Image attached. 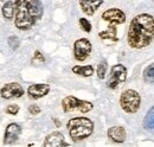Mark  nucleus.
<instances>
[{"label": "nucleus", "mask_w": 154, "mask_h": 147, "mask_svg": "<svg viewBox=\"0 0 154 147\" xmlns=\"http://www.w3.org/2000/svg\"><path fill=\"white\" fill-rule=\"evenodd\" d=\"M154 39V18L148 13H141L132 19L127 42L133 49H143L151 45Z\"/></svg>", "instance_id": "nucleus-1"}, {"label": "nucleus", "mask_w": 154, "mask_h": 147, "mask_svg": "<svg viewBox=\"0 0 154 147\" xmlns=\"http://www.w3.org/2000/svg\"><path fill=\"white\" fill-rule=\"evenodd\" d=\"M43 16V5L38 0H19L16 13V27L30 30Z\"/></svg>", "instance_id": "nucleus-2"}, {"label": "nucleus", "mask_w": 154, "mask_h": 147, "mask_svg": "<svg viewBox=\"0 0 154 147\" xmlns=\"http://www.w3.org/2000/svg\"><path fill=\"white\" fill-rule=\"evenodd\" d=\"M66 128L69 130L70 138L74 141H81L91 135L94 130V124L87 117H74L69 120Z\"/></svg>", "instance_id": "nucleus-3"}, {"label": "nucleus", "mask_w": 154, "mask_h": 147, "mask_svg": "<svg viewBox=\"0 0 154 147\" xmlns=\"http://www.w3.org/2000/svg\"><path fill=\"white\" fill-rule=\"evenodd\" d=\"M64 113H88L94 108V105L88 101L78 100L75 96H66L62 101Z\"/></svg>", "instance_id": "nucleus-4"}, {"label": "nucleus", "mask_w": 154, "mask_h": 147, "mask_svg": "<svg viewBox=\"0 0 154 147\" xmlns=\"http://www.w3.org/2000/svg\"><path fill=\"white\" fill-rule=\"evenodd\" d=\"M140 103H141V97H140L139 92L133 89H127L121 94L120 106L126 113H128V114L136 113L140 108Z\"/></svg>", "instance_id": "nucleus-5"}, {"label": "nucleus", "mask_w": 154, "mask_h": 147, "mask_svg": "<svg viewBox=\"0 0 154 147\" xmlns=\"http://www.w3.org/2000/svg\"><path fill=\"white\" fill-rule=\"evenodd\" d=\"M127 78V69L122 64H116L112 68L110 75L107 81V87L110 89H116L121 83H123Z\"/></svg>", "instance_id": "nucleus-6"}, {"label": "nucleus", "mask_w": 154, "mask_h": 147, "mask_svg": "<svg viewBox=\"0 0 154 147\" xmlns=\"http://www.w3.org/2000/svg\"><path fill=\"white\" fill-rule=\"evenodd\" d=\"M91 54V43L87 38L77 39L74 44V56L78 62L85 61Z\"/></svg>", "instance_id": "nucleus-7"}, {"label": "nucleus", "mask_w": 154, "mask_h": 147, "mask_svg": "<svg viewBox=\"0 0 154 147\" xmlns=\"http://www.w3.org/2000/svg\"><path fill=\"white\" fill-rule=\"evenodd\" d=\"M0 95L5 100H11V99H19L24 95V89L17 82L7 83L0 89Z\"/></svg>", "instance_id": "nucleus-8"}, {"label": "nucleus", "mask_w": 154, "mask_h": 147, "mask_svg": "<svg viewBox=\"0 0 154 147\" xmlns=\"http://www.w3.org/2000/svg\"><path fill=\"white\" fill-rule=\"evenodd\" d=\"M102 19L104 21H108L110 25L116 26L126 21V14L119 8H109L102 13Z\"/></svg>", "instance_id": "nucleus-9"}, {"label": "nucleus", "mask_w": 154, "mask_h": 147, "mask_svg": "<svg viewBox=\"0 0 154 147\" xmlns=\"http://www.w3.org/2000/svg\"><path fill=\"white\" fill-rule=\"evenodd\" d=\"M69 144L65 141L64 135L60 132H52L50 133L45 140H44V147H68Z\"/></svg>", "instance_id": "nucleus-10"}, {"label": "nucleus", "mask_w": 154, "mask_h": 147, "mask_svg": "<svg viewBox=\"0 0 154 147\" xmlns=\"http://www.w3.org/2000/svg\"><path fill=\"white\" fill-rule=\"evenodd\" d=\"M21 127L18 124H10L6 130H5V136H4V144L5 145H11L14 144L20 136Z\"/></svg>", "instance_id": "nucleus-11"}, {"label": "nucleus", "mask_w": 154, "mask_h": 147, "mask_svg": "<svg viewBox=\"0 0 154 147\" xmlns=\"http://www.w3.org/2000/svg\"><path fill=\"white\" fill-rule=\"evenodd\" d=\"M49 92H50V86L44 83L32 84L27 89V94L32 100H38L40 97H44L46 94H49Z\"/></svg>", "instance_id": "nucleus-12"}, {"label": "nucleus", "mask_w": 154, "mask_h": 147, "mask_svg": "<svg viewBox=\"0 0 154 147\" xmlns=\"http://www.w3.org/2000/svg\"><path fill=\"white\" fill-rule=\"evenodd\" d=\"M126 136H127V133H126V129L121 126H114V127H110L108 129V138L114 141L116 144H122L125 142L126 140Z\"/></svg>", "instance_id": "nucleus-13"}, {"label": "nucleus", "mask_w": 154, "mask_h": 147, "mask_svg": "<svg viewBox=\"0 0 154 147\" xmlns=\"http://www.w3.org/2000/svg\"><path fill=\"white\" fill-rule=\"evenodd\" d=\"M102 4H103L102 0H82V1H79L82 11L88 16H93Z\"/></svg>", "instance_id": "nucleus-14"}, {"label": "nucleus", "mask_w": 154, "mask_h": 147, "mask_svg": "<svg viewBox=\"0 0 154 147\" xmlns=\"http://www.w3.org/2000/svg\"><path fill=\"white\" fill-rule=\"evenodd\" d=\"M18 4H19V0H10V1H6L2 6V16L6 19H12L14 13H17V8H18Z\"/></svg>", "instance_id": "nucleus-15"}, {"label": "nucleus", "mask_w": 154, "mask_h": 147, "mask_svg": "<svg viewBox=\"0 0 154 147\" xmlns=\"http://www.w3.org/2000/svg\"><path fill=\"white\" fill-rule=\"evenodd\" d=\"M100 38L102 40H108V42H116L117 37H116V27L114 25H109L107 30L101 31L98 33Z\"/></svg>", "instance_id": "nucleus-16"}, {"label": "nucleus", "mask_w": 154, "mask_h": 147, "mask_svg": "<svg viewBox=\"0 0 154 147\" xmlns=\"http://www.w3.org/2000/svg\"><path fill=\"white\" fill-rule=\"evenodd\" d=\"M72 73L83 76V77H89L94 73V68L91 65H85V67H81V65H75L72 68Z\"/></svg>", "instance_id": "nucleus-17"}, {"label": "nucleus", "mask_w": 154, "mask_h": 147, "mask_svg": "<svg viewBox=\"0 0 154 147\" xmlns=\"http://www.w3.org/2000/svg\"><path fill=\"white\" fill-rule=\"evenodd\" d=\"M143 128L147 130H154V106L148 110L143 120Z\"/></svg>", "instance_id": "nucleus-18"}, {"label": "nucleus", "mask_w": 154, "mask_h": 147, "mask_svg": "<svg viewBox=\"0 0 154 147\" xmlns=\"http://www.w3.org/2000/svg\"><path fill=\"white\" fill-rule=\"evenodd\" d=\"M143 81L146 83H154V63L148 65L143 71Z\"/></svg>", "instance_id": "nucleus-19"}, {"label": "nucleus", "mask_w": 154, "mask_h": 147, "mask_svg": "<svg viewBox=\"0 0 154 147\" xmlns=\"http://www.w3.org/2000/svg\"><path fill=\"white\" fill-rule=\"evenodd\" d=\"M107 73V62L106 61H102L98 65H97V76L100 80H103L104 76Z\"/></svg>", "instance_id": "nucleus-20"}, {"label": "nucleus", "mask_w": 154, "mask_h": 147, "mask_svg": "<svg viewBox=\"0 0 154 147\" xmlns=\"http://www.w3.org/2000/svg\"><path fill=\"white\" fill-rule=\"evenodd\" d=\"M78 23H79V26L82 27L83 31H85V32H90L91 31V24H90V21L88 19L81 18Z\"/></svg>", "instance_id": "nucleus-21"}, {"label": "nucleus", "mask_w": 154, "mask_h": 147, "mask_svg": "<svg viewBox=\"0 0 154 147\" xmlns=\"http://www.w3.org/2000/svg\"><path fill=\"white\" fill-rule=\"evenodd\" d=\"M8 45L13 49V50H16V49H18L20 45V40L19 38L17 36H11L8 38Z\"/></svg>", "instance_id": "nucleus-22"}, {"label": "nucleus", "mask_w": 154, "mask_h": 147, "mask_svg": "<svg viewBox=\"0 0 154 147\" xmlns=\"http://www.w3.org/2000/svg\"><path fill=\"white\" fill-rule=\"evenodd\" d=\"M19 111V106L18 105H10L6 108V113L10 115H17Z\"/></svg>", "instance_id": "nucleus-23"}, {"label": "nucleus", "mask_w": 154, "mask_h": 147, "mask_svg": "<svg viewBox=\"0 0 154 147\" xmlns=\"http://www.w3.org/2000/svg\"><path fill=\"white\" fill-rule=\"evenodd\" d=\"M29 113L32 114V115H38L40 113V108H39L37 105H31L29 107Z\"/></svg>", "instance_id": "nucleus-24"}, {"label": "nucleus", "mask_w": 154, "mask_h": 147, "mask_svg": "<svg viewBox=\"0 0 154 147\" xmlns=\"http://www.w3.org/2000/svg\"><path fill=\"white\" fill-rule=\"evenodd\" d=\"M32 61H33V62H37V61H38L39 63H43V62H44V57H43V55H42L39 51H36V52H35V57H33Z\"/></svg>", "instance_id": "nucleus-25"}, {"label": "nucleus", "mask_w": 154, "mask_h": 147, "mask_svg": "<svg viewBox=\"0 0 154 147\" xmlns=\"http://www.w3.org/2000/svg\"><path fill=\"white\" fill-rule=\"evenodd\" d=\"M54 121L56 122V126H57V127H59V126H60V124H59V121H58L57 119H54Z\"/></svg>", "instance_id": "nucleus-26"}]
</instances>
